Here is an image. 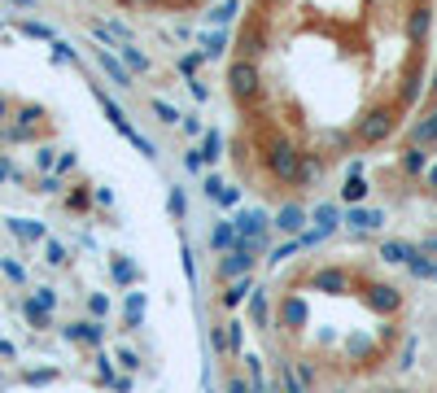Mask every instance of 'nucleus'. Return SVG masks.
<instances>
[{
  "label": "nucleus",
  "mask_w": 437,
  "mask_h": 393,
  "mask_svg": "<svg viewBox=\"0 0 437 393\" xmlns=\"http://www.w3.org/2000/svg\"><path fill=\"white\" fill-rule=\"evenodd\" d=\"M424 166H429L424 144H411V149L402 153V171H407V175H424Z\"/></svg>",
  "instance_id": "16"
},
{
  "label": "nucleus",
  "mask_w": 437,
  "mask_h": 393,
  "mask_svg": "<svg viewBox=\"0 0 437 393\" xmlns=\"http://www.w3.org/2000/svg\"><path fill=\"white\" fill-rule=\"evenodd\" d=\"M271 223H276L280 232H289V236H297V232H302L306 223H311V215H306V210H302V205H280Z\"/></svg>",
  "instance_id": "11"
},
{
  "label": "nucleus",
  "mask_w": 437,
  "mask_h": 393,
  "mask_svg": "<svg viewBox=\"0 0 437 393\" xmlns=\"http://www.w3.org/2000/svg\"><path fill=\"white\" fill-rule=\"evenodd\" d=\"M254 249H259V245L241 241L232 254H223V262H219V280H241V275H249V271H254Z\"/></svg>",
  "instance_id": "4"
},
{
  "label": "nucleus",
  "mask_w": 437,
  "mask_h": 393,
  "mask_svg": "<svg viewBox=\"0 0 437 393\" xmlns=\"http://www.w3.org/2000/svg\"><path fill=\"white\" fill-rule=\"evenodd\" d=\"M66 336H70V341H88V346H96V341L106 336V332H101V324H74V328H66Z\"/></svg>",
  "instance_id": "21"
},
{
  "label": "nucleus",
  "mask_w": 437,
  "mask_h": 393,
  "mask_svg": "<svg viewBox=\"0 0 437 393\" xmlns=\"http://www.w3.org/2000/svg\"><path fill=\"white\" fill-rule=\"evenodd\" d=\"M227 92H232V101H241V105H249L263 92V79H259L254 57H237L232 66H227Z\"/></svg>",
  "instance_id": "3"
},
{
  "label": "nucleus",
  "mask_w": 437,
  "mask_h": 393,
  "mask_svg": "<svg viewBox=\"0 0 437 393\" xmlns=\"http://www.w3.org/2000/svg\"><path fill=\"white\" fill-rule=\"evenodd\" d=\"M245 297H249V280L241 275V280H232V288H227V293H223V306L232 310V306H241Z\"/></svg>",
  "instance_id": "25"
},
{
  "label": "nucleus",
  "mask_w": 437,
  "mask_h": 393,
  "mask_svg": "<svg viewBox=\"0 0 437 393\" xmlns=\"http://www.w3.org/2000/svg\"><path fill=\"white\" fill-rule=\"evenodd\" d=\"M429 31H433V9H429V5H416V9L407 13V40H411V44H424Z\"/></svg>",
  "instance_id": "7"
},
{
  "label": "nucleus",
  "mask_w": 437,
  "mask_h": 393,
  "mask_svg": "<svg viewBox=\"0 0 437 393\" xmlns=\"http://www.w3.org/2000/svg\"><path fill=\"white\" fill-rule=\"evenodd\" d=\"M297 249H302V241H289V245H280V249L271 254V267H280V262H289V258H293Z\"/></svg>",
  "instance_id": "33"
},
{
  "label": "nucleus",
  "mask_w": 437,
  "mask_h": 393,
  "mask_svg": "<svg viewBox=\"0 0 437 393\" xmlns=\"http://www.w3.org/2000/svg\"><path fill=\"white\" fill-rule=\"evenodd\" d=\"M223 328H227V324H223ZM223 328H215V332H210V346H215L219 354H227V332H223Z\"/></svg>",
  "instance_id": "37"
},
{
  "label": "nucleus",
  "mask_w": 437,
  "mask_h": 393,
  "mask_svg": "<svg viewBox=\"0 0 437 393\" xmlns=\"http://www.w3.org/2000/svg\"><path fill=\"white\" fill-rule=\"evenodd\" d=\"M346 223H350L354 232H376V227H385V215H380V210H363V205H354L350 215H346Z\"/></svg>",
  "instance_id": "14"
},
{
  "label": "nucleus",
  "mask_w": 437,
  "mask_h": 393,
  "mask_svg": "<svg viewBox=\"0 0 437 393\" xmlns=\"http://www.w3.org/2000/svg\"><path fill=\"white\" fill-rule=\"evenodd\" d=\"M420 179H424V193H433V197H437V162H429Z\"/></svg>",
  "instance_id": "35"
},
{
  "label": "nucleus",
  "mask_w": 437,
  "mask_h": 393,
  "mask_svg": "<svg viewBox=\"0 0 437 393\" xmlns=\"http://www.w3.org/2000/svg\"><path fill=\"white\" fill-rule=\"evenodd\" d=\"M263 162H267V175H271L276 183H297V175H302V162H306V153H302V149H297L289 136H280V140H271V144H267Z\"/></svg>",
  "instance_id": "1"
},
{
  "label": "nucleus",
  "mask_w": 437,
  "mask_h": 393,
  "mask_svg": "<svg viewBox=\"0 0 437 393\" xmlns=\"http://www.w3.org/2000/svg\"><path fill=\"white\" fill-rule=\"evenodd\" d=\"M237 245H241V232H237L232 219H223V223L210 227V249H215V254H232Z\"/></svg>",
  "instance_id": "9"
},
{
  "label": "nucleus",
  "mask_w": 437,
  "mask_h": 393,
  "mask_svg": "<svg viewBox=\"0 0 437 393\" xmlns=\"http://www.w3.org/2000/svg\"><path fill=\"white\" fill-rule=\"evenodd\" d=\"M96 62H101V70H106V74L114 79L118 88H136V84H132V70H127V66H123V62L114 57V52H106V48H96Z\"/></svg>",
  "instance_id": "12"
},
{
  "label": "nucleus",
  "mask_w": 437,
  "mask_h": 393,
  "mask_svg": "<svg viewBox=\"0 0 437 393\" xmlns=\"http://www.w3.org/2000/svg\"><path fill=\"white\" fill-rule=\"evenodd\" d=\"M241 346H245V328L241 324H227V350L241 354Z\"/></svg>",
  "instance_id": "32"
},
{
  "label": "nucleus",
  "mask_w": 437,
  "mask_h": 393,
  "mask_svg": "<svg viewBox=\"0 0 437 393\" xmlns=\"http://www.w3.org/2000/svg\"><path fill=\"white\" fill-rule=\"evenodd\" d=\"M411 144H437V101L411 123Z\"/></svg>",
  "instance_id": "8"
},
{
  "label": "nucleus",
  "mask_w": 437,
  "mask_h": 393,
  "mask_svg": "<svg viewBox=\"0 0 437 393\" xmlns=\"http://www.w3.org/2000/svg\"><path fill=\"white\" fill-rule=\"evenodd\" d=\"M166 210H171V219H184V210H188L184 188H171V193H166Z\"/></svg>",
  "instance_id": "29"
},
{
  "label": "nucleus",
  "mask_w": 437,
  "mask_h": 393,
  "mask_svg": "<svg viewBox=\"0 0 437 393\" xmlns=\"http://www.w3.org/2000/svg\"><path fill=\"white\" fill-rule=\"evenodd\" d=\"M35 166H40V171L53 166V149H40V153H35Z\"/></svg>",
  "instance_id": "47"
},
{
  "label": "nucleus",
  "mask_w": 437,
  "mask_h": 393,
  "mask_svg": "<svg viewBox=\"0 0 437 393\" xmlns=\"http://www.w3.org/2000/svg\"><path fill=\"white\" fill-rule=\"evenodd\" d=\"M319 293H332V297H341V293H350V271H341V267H324V271H315V280H311Z\"/></svg>",
  "instance_id": "6"
},
{
  "label": "nucleus",
  "mask_w": 437,
  "mask_h": 393,
  "mask_svg": "<svg viewBox=\"0 0 437 393\" xmlns=\"http://www.w3.org/2000/svg\"><path fill=\"white\" fill-rule=\"evenodd\" d=\"M237 223V232H241V241H249V245H263V232H267V215L263 210H241V215L232 219Z\"/></svg>",
  "instance_id": "5"
},
{
  "label": "nucleus",
  "mask_w": 437,
  "mask_h": 393,
  "mask_svg": "<svg viewBox=\"0 0 437 393\" xmlns=\"http://www.w3.org/2000/svg\"><path fill=\"white\" fill-rule=\"evenodd\" d=\"M219 193H223V179H219V175H210V179H205V197L219 201Z\"/></svg>",
  "instance_id": "39"
},
{
  "label": "nucleus",
  "mask_w": 437,
  "mask_h": 393,
  "mask_svg": "<svg viewBox=\"0 0 437 393\" xmlns=\"http://www.w3.org/2000/svg\"><path fill=\"white\" fill-rule=\"evenodd\" d=\"M27 319H31L35 328H44V324H48V306H44L40 297H35V302H27Z\"/></svg>",
  "instance_id": "31"
},
{
  "label": "nucleus",
  "mask_w": 437,
  "mask_h": 393,
  "mask_svg": "<svg viewBox=\"0 0 437 393\" xmlns=\"http://www.w3.org/2000/svg\"><path fill=\"white\" fill-rule=\"evenodd\" d=\"M311 223L324 232V236H332V232H337V223H341V215H337V205H319L315 210V215H311Z\"/></svg>",
  "instance_id": "18"
},
{
  "label": "nucleus",
  "mask_w": 437,
  "mask_h": 393,
  "mask_svg": "<svg viewBox=\"0 0 437 393\" xmlns=\"http://www.w3.org/2000/svg\"><path fill=\"white\" fill-rule=\"evenodd\" d=\"M188 88H193V96H197V101H205V96H210V88H205L201 79H188Z\"/></svg>",
  "instance_id": "48"
},
{
  "label": "nucleus",
  "mask_w": 437,
  "mask_h": 393,
  "mask_svg": "<svg viewBox=\"0 0 437 393\" xmlns=\"http://www.w3.org/2000/svg\"><path fill=\"white\" fill-rule=\"evenodd\" d=\"M140 314H144V293L127 297V328H140Z\"/></svg>",
  "instance_id": "28"
},
{
  "label": "nucleus",
  "mask_w": 437,
  "mask_h": 393,
  "mask_svg": "<svg viewBox=\"0 0 437 393\" xmlns=\"http://www.w3.org/2000/svg\"><path fill=\"white\" fill-rule=\"evenodd\" d=\"M285 393H306L302 380H297V372H289V367H285Z\"/></svg>",
  "instance_id": "41"
},
{
  "label": "nucleus",
  "mask_w": 437,
  "mask_h": 393,
  "mask_svg": "<svg viewBox=\"0 0 437 393\" xmlns=\"http://www.w3.org/2000/svg\"><path fill=\"white\" fill-rule=\"evenodd\" d=\"M227 393H249V385H245V380H232V385H227Z\"/></svg>",
  "instance_id": "50"
},
{
  "label": "nucleus",
  "mask_w": 437,
  "mask_h": 393,
  "mask_svg": "<svg viewBox=\"0 0 437 393\" xmlns=\"http://www.w3.org/2000/svg\"><path fill=\"white\" fill-rule=\"evenodd\" d=\"M394 127H398V105H372V110L354 123V140L368 144V149L385 144V140L394 136Z\"/></svg>",
  "instance_id": "2"
},
{
  "label": "nucleus",
  "mask_w": 437,
  "mask_h": 393,
  "mask_svg": "<svg viewBox=\"0 0 437 393\" xmlns=\"http://www.w3.org/2000/svg\"><path fill=\"white\" fill-rule=\"evenodd\" d=\"M219 153H223V136H219V131H205V136H201V157H205V162H219Z\"/></svg>",
  "instance_id": "23"
},
{
  "label": "nucleus",
  "mask_w": 437,
  "mask_h": 393,
  "mask_svg": "<svg viewBox=\"0 0 437 393\" xmlns=\"http://www.w3.org/2000/svg\"><path fill=\"white\" fill-rule=\"evenodd\" d=\"M429 96H433V101H437V70H433V74H429Z\"/></svg>",
  "instance_id": "51"
},
{
  "label": "nucleus",
  "mask_w": 437,
  "mask_h": 393,
  "mask_svg": "<svg viewBox=\"0 0 437 393\" xmlns=\"http://www.w3.org/2000/svg\"><path fill=\"white\" fill-rule=\"evenodd\" d=\"M118 363H123V367H127V372H136V367H140V358H136V354H132V350H118Z\"/></svg>",
  "instance_id": "44"
},
{
  "label": "nucleus",
  "mask_w": 437,
  "mask_h": 393,
  "mask_svg": "<svg viewBox=\"0 0 437 393\" xmlns=\"http://www.w3.org/2000/svg\"><path fill=\"white\" fill-rule=\"evenodd\" d=\"M420 96V79H407V88H402V101H416Z\"/></svg>",
  "instance_id": "46"
},
{
  "label": "nucleus",
  "mask_w": 437,
  "mask_h": 393,
  "mask_svg": "<svg viewBox=\"0 0 437 393\" xmlns=\"http://www.w3.org/2000/svg\"><path fill=\"white\" fill-rule=\"evenodd\" d=\"M48 262H53V267H66V249L48 241Z\"/></svg>",
  "instance_id": "40"
},
{
  "label": "nucleus",
  "mask_w": 437,
  "mask_h": 393,
  "mask_svg": "<svg viewBox=\"0 0 437 393\" xmlns=\"http://www.w3.org/2000/svg\"><path fill=\"white\" fill-rule=\"evenodd\" d=\"M179 262H184V275L193 280L197 271H193V249H188V245H179Z\"/></svg>",
  "instance_id": "42"
},
{
  "label": "nucleus",
  "mask_w": 437,
  "mask_h": 393,
  "mask_svg": "<svg viewBox=\"0 0 437 393\" xmlns=\"http://www.w3.org/2000/svg\"><path fill=\"white\" fill-rule=\"evenodd\" d=\"M398 288H390V284H372L368 288V306L372 310H380V314H390V310H398Z\"/></svg>",
  "instance_id": "13"
},
{
  "label": "nucleus",
  "mask_w": 437,
  "mask_h": 393,
  "mask_svg": "<svg viewBox=\"0 0 437 393\" xmlns=\"http://www.w3.org/2000/svg\"><path fill=\"white\" fill-rule=\"evenodd\" d=\"M407 267H411V275H416V280H433V267H437V258H429V249H416V258H411Z\"/></svg>",
  "instance_id": "20"
},
{
  "label": "nucleus",
  "mask_w": 437,
  "mask_h": 393,
  "mask_svg": "<svg viewBox=\"0 0 437 393\" xmlns=\"http://www.w3.org/2000/svg\"><path fill=\"white\" fill-rule=\"evenodd\" d=\"M227 44H232V35H227V31H210V35L201 40V57H223Z\"/></svg>",
  "instance_id": "17"
},
{
  "label": "nucleus",
  "mask_w": 437,
  "mask_h": 393,
  "mask_svg": "<svg viewBox=\"0 0 437 393\" xmlns=\"http://www.w3.org/2000/svg\"><path fill=\"white\" fill-rule=\"evenodd\" d=\"M184 131H188V136H205V131H201V123H197L193 114H184Z\"/></svg>",
  "instance_id": "49"
},
{
  "label": "nucleus",
  "mask_w": 437,
  "mask_h": 393,
  "mask_svg": "<svg viewBox=\"0 0 437 393\" xmlns=\"http://www.w3.org/2000/svg\"><path fill=\"white\" fill-rule=\"evenodd\" d=\"M249 314H254V324H259V328H267V324H271V310H267V297L259 293V288H254V297H249Z\"/></svg>",
  "instance_id": "24"
},
{
  "label": "nucleus",
  "mask_w": 437,
  "mask_h": 393,
  "mask_svg": "<svg viewBox=\"0 0 437 393\" xmlns=\"http://www.w3.org/2000/svg\"><path fill=\"white\" fill-rule=\"evenodd\" d=\"M398 393H402V389H398Z\"/></svg>",
  "instance_id": "54"
},
{
  "label": "nucleus",
  "mask_w": 437,
  "mask_h": 393,
  "mask_svg": "<svg viewBox=\"0 0 437 393\" xmlns=\"http://www.w3.org/2000/svg\"><path fill=\"white\" fill-rule=\"evenodd\" d=\"M22 31H27V35H35V40H53V31H48V26H40V22H27Z\"/></svg>",
  "instance_id": "38"
},
{
  "label": "nucleus",
  "mask_w": 437,
  "mask_h": 393,
  "mask_svg": "<svg viewBox=\"0 0 437 393\" xmlns=\"http://www.w3.org/2000/svg\"><path fill=\"white\" fill-rule=\"evenodd\" d=\"M197 66H201V52H188V57H184V62H179V70H184L188 79L197 74Z\"/></svg>",
  "instance_id": "36"
},
{
  "label": "nucleus",
  "mask_w": 437,
  "mask_h": 393,
  "mask_svg": "<svg viewBox=\"0 0 437 393\" xmlns=\"http://www.w3.org/2000/svg\"><path fill=\"white\" fill-rule=\"evenodd\" d=\"M118 5H140V0H118Z\"/></svg>",
  "instance_id": "52"
},
{
  "label": "nucleus",
  "mask_w": 437,
  "mask_h": 393,
  "mask_svg": "<svg viewBox=\"0 0 437 393\" xmlns=\"http://www.w3.org/2000/svg\"><path fill=\"white\" fill-rule=\"evenodd\" d=\"M201 162H205L201 149H188V153H184V166H188V171H201Z\"/></svg>",
  "instance_id": "43"
},
{
  "label": "nucleus",
  "mask_w": 437,
  "mask_h": 393,
  "mask_svg": "<svg viewBox=\"0 0 437 393\" xmlns=\"http://www.w3.org/2000/svg\"><path fill=\"white\" fill-rule=\"evenodd\" d=\"M114 275H118L123 284H132V280H136V267H132V262H123V258H114Z\"/></svg>",
  "instance_id": "34"
},
{
  "label": "nucleus",
  "mask_w": 437,
  "mask_h": 393,
  "mask_svg": "<svg viewBox=\"0 0 437 393\" xmlns=\"http://www.w3.org/2000/svg\"><path fill=\"white\" fill-rule=\"evenodd\" d=\"M285 324H293V328H297V324H306V302H302L297 293H289V297H285Z\"/></svg>",
  "instance_id": "22"
},
{
  "label": "nucleus",
  "mask_w": 437,
  "mask_h": 393,
  "mask_svg": "<svg viewBox=\"0 0 437 393\" xmlns=\"http://www.w3.org/2000/svg\"><path fill=\"white\" fill-rule=\"evenodd\" d=\"M380 258L390 262V267H407V262L416 258V245H407V241H385V245H380Z\"/></svg>",
  "instance_id": "15"
},
{
  "label": "nucleus",
  "mask_w": 437,
  "mask_h": 393,
  "mask_svg": "<svg viewBox=\"0 0 437 393\" xmlns=\"http://www.w3.org/2000/svg\"><path fill=\"white\" fill-rule=\"evenodd\" d=\"M149 110H153V114H158V118H162L166 127H175V123H184V114H179V110H175V105H166V101H149Z\"/></svg>",
  "instance_id": "26"
},
{
  "label": "nucleus",
  "mask_w": 437,
  "mask_h": 393,
  "mask_svg": "<svg viewBox=\"0 0 437 393\" xmlns=\"http://www.w3.org/2000/svg\"><path fill=\"white\" fill-rule=\"evenodd\" d=\"M237 201H241V188H223L219 193V205H237Z\"/></svg>",
  "instance_id": "45"
},
{
  "label": "nucleus",
  "mask_w": 437,
  "mask_h": 393,
  "mask_svg": "<svg viewBox=\"0 0 437 393\" xmlns=\"http://www.w3.org/2000/svg\"><path fill=\"white\" fill-rule=\"evenodd\" d=\"M9 227L22 236V241H44V227H40V223H31V219H13Z\"/></svg>",
  "instance_id": "27"
},
{
  "label": "nucleus",
  "mask_w": 437,
  "mask_h": 393,
  "mask_svg": "<svg viewBox=\"0 0 437 393\" xmlns=\"http://www.w3.org/2000/svg\"><path fill=\"white\" fill-rule=\"evenodd\" d=\"M433 280H437V267H433Z\"/></svg>",
  "instance_id": "53"
},
{
  "label": "nucleus",
  "mask_w": 437,
  "mask_h": 393,
  "mask_svg": "<svg viewBox=\"0 0 437 393\" xmlns=\"http://www.w3.org/2000/svg\"><path fill=\"white\" fill-rule=\"evenodd\" d=\"M237 9H241V0H223V5L210 13V22H219V26H227V22H232L237 18Z\"/></svg>",
  "instance_id": "30"
},
{
  "label": "nucleus",
  "mask_w": 437,
  "mask_h": 393,
  "mask_svg": "<svg viewBox=\"0 0 437 393\" xmlns=\"http://www.w3.org/2000/svg\"><path fill=\"white\" fill-rule=\"evenodd\" d=\"M368 197V179H363V162H350V175H346V183H341V201H350V205H358Z\"/></svg>",
  "instance_id": "10"
},
{
  "label": "nucleus",
  "mask_w": 437,
  "mask_h": 393,
  "mask_svg": "<svg viewBox=\"0 0 437 393\" xmlns=\"http://www.w3.org/2000/svg\"><path fill=\"white\" fill-rule=\"evenodd\" d=\"M118 52H123V66L132 70V74H144V70H149V57H144V52H140L136 44H123Z\"/></svg>",
  "instance_id": "19"
}]
</instances>
